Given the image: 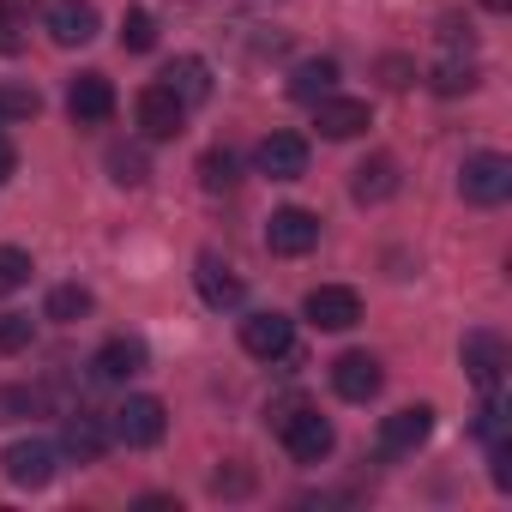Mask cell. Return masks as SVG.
<instances>
[{"label": "cell", "mask_w": 512, "mask_h": 512, "mask_svg": "<svg viewBox=\"0 0 512 512\" xmlns=\"http://www.w3.org/2000/svg\"><path fill=\"white\" fill-rule=\"evenodd\" d=\"M278 434H284V446H290V458H296V464H320V458L338 446L332 422H326L320 410H308V404L278 410Z\"/></svg>", "instance_id": "obj_1"}, {"label": "cell", "mask_w": 512, "mask_h": 512, "mask_svg": "<svg viewBox=\"0 0 512 512\" xmlns=\"http://www.w3.org/2000/svg\"><path fill=\"white\" fill-rule=\"evenodd\" d=\"M458 193H464L470 205H506V199H512V163H506L500 151H476V157H464V169H458Z\"/></svg>", "instance_id": "obj_2"}, {"label": "cell", "mask_w": 512, "mask_h": 512, "mask_svg": "<svg viewBox=\"0 0 512 512\" xmlns=\"http://www.w3.org/2000/svg\"><path fill=\"white\" fill-rule=\"evenodd\" d=\"M0 470H7L13 488H49L55 470H61V446H49V440H13L7 452H0Z\"/></svg>", "instance_id": "obj_3"}, {"label": "cell", "mask_w": 512, "mask_h": 512, "mask_svg": "<svg viewBox=\"0 0 512 512\" xmlns=\"http://www.w3.org/2000/svg\"><path fill=\"white\" fill-rule=\"evenodd\" d=\"M109 434L115 440H127V446H157L163 434H169V410H163V398H127L121 410H115V422H109Z\"/></svg>", "instance_id": "obj_4"}, {"label": "cell", "mask_w": 512, "mask_h": 512, "mask_svg": "<svg viewBox=\"0 0 512 512\" xmlns=\"http://www.w3.org/2000/svg\"><path fill=\"white\" fill-rule=\"evenodd\" d=\"M290 344H296V326H290V314H278V308L247 314V320H241V350H247V356H260V362H284V356H290Z\"/></svg>", "instance_id": "obj_5"}, {"label": "cell", "mask_w": 512, "mask_h": 512, "mask_svg": "<svg viewBox=\"0 0 512 512\" xmlns=\"http://www.w3.org/2000/svg\"><path fill=\"white\" fill-rule=\"evenodd\" d=\"M314 241H320V217H314V211H302V205L272 211V223H266V247H272V253H284V260H302Z\"/></svg>", "instance_id": "obj_6"}, {"label": "cell", "mask_w": 512, "mask_h": 512, "mask_svg": "<svg viewBox=\"0 0 512 512\" xmlns=\"http://www.w3.org/2000/svg\"><path fill=\"white\" fill-rule=\"evenodd\" d=\"M133 115H139V133H145V139H175L181 121H187V103H181L169 85H145L139 103H133Z\"/></svg>", "instance_id": "obj_7"}, {"label": "cell", "mask_w": 512, "mask_h": 512, "mask_svg": "<svg viewBox=\"0 0 512 512\" xmlns=\"http://www.w3.org/2000/svg\"><path fill=\"white\" fill-rule=\"evenodd\" d=\"M380 386H386V374H380V362H374L368 350H344V356L332 362V392H338L344 404H368Z\"/></svg>", "instance_id": "obj_8"}, {"label": "cell", "mask_w": 512, "mask_h": 512, "mask_svg": "<svg viewBox=\"0 0 512 512\" xmlns=\"http://www.w3.org/2000/svg\"><path fill=\"white\" fill-rule=\"evenodd\" d=\"M428 434H434V410H428V404H404V410H392V416L380 422V452H386V458H410Z\"/></svg>", "instance_id": "obj_9"}, {"label": "cell", "mask_w": 512, "mask_h": 512, "mask_svg": "<svg viewBox=\"0 0 512 512\" xmlns=\"http://www.w3.org/2000/svg\"><path fill=\"white\" fill-rule=\"evenodd\" d=\"M320 332H350L356 320H362V296L356 290H344V284H320V290H308V308H302Z\"/></svg>", "instance_id": "obj_10"}, {"label": "cell", "mask_w": 512, "mask_h": 512, "mask_svg": "<svg viewBox=\"0 0 512 512\" xmlns=\"http://www.w3.org/2000/svg\"><path fill=\"white\" fill-rule=\"evenodd\" d=\"M253 163H260V175H272V181H296V175H308V139L302 133H266L260 151H253Z\"/></svg>", "instance_id": "obj_11"}, {"label": "cell", "mask_w": 512, "mask_h": 512, "mask_svg": "<svg viewBox=\"0 0 512 512\" xmlns=\"http://www.w3.org/2000/svg\"><path fill=\"white\" fill-rule=\"evenodd\" d=\"M67 115H73L79 127H103V121L115 115V85H109L103 73H79V79L67 85Z\"/></svg>", "instance_id": "obj_12"}, {"label": "cell", "mask_w": 512, "mask_h": 512, "mask_svg": "<svg viewBox=\"0 0 512 512\" xmlns=\"http://www.w3.org/2000/svg\"><path fill=\"white\" fill-rule=\"evenodd\" d=\"M193 284H199L205 308H241V296H247L241 272H235L229 260H217V253H199V266H193Z\"/></svg>", "instance_id": "obj_13"}, {"label": "cell", "mask_w": 512, "mask_h": 512, "mask_svg": "<svg viewBox=\"0 0 512 512\" xmlns=\"http://www.w3.org/2000/svg\"><path fill=\"white\" fill-rule=\"evenodd\" d=\"M145 368H151V350H145L139 338H109V344L91 356V374L109 380V386H121V380H133V374H145Z\"/></svg>", "instance_id": "obj_14"}, {"label": "cell", "mask_w": 512, "mask_h": 512, "mask_svg": "<svg viewBox=\"0 0 512 512\" xmlns=\"http://www.w3.org/2000/svg\"><path fill=\"white\" fill-rule=\"evenodd\" d=\"M97 7H91V0H55V7H49V37L61 43V49H85L91 37H97Z\"/></svg>", "instance_id": "obj_15"}, {"label": "cell", "mask_w": 512, "mask_h": 512, "mask_svg": "<svg viewBox=\"0 0 512 512\" xmlns=\"http://www.w3.org/2000/svg\"><path fill=\"white\" fill-rule=\"evenodd\" d=\"M314 121H320V133L326 139H356V133H368V103L362 97H320L314 103Z\"/></svg>", "instance_id": "obj_16"}, {"label": "cell", "mask_w": 512, "mask_h": 512, "mask_svg": "<svg viewBox=\"0 0 512 512\" xmlns=\"http://www.w3.org/2000/svg\"><path fill=\"white\" fill-rule=\"evenodd\" d=\"M464 374H470L482 392H494L500 374H506V344H500L494 332H470V338H464Z\"/></svg>", "instance_id": "obj_17"}, {"label": "cell", "mask_w": 512, "mask_h": 512, "mask_svg": "<svg viewBox=\"0 0 512 512\" xmlns=\"http://www.w3.org/2000/svg\"><path fill=\"white\" fill-rule=\"evenodd\" d=\"M61 452H73L79 464H97V458L109 452V428H103V416L73 410V416H67V428H61Z\"/></svg>", "instance_id": "obj_18"}, {"label": "cell", "mask_w": 512, "mask_h": 512, "mask_svg": "<svg viewBox=\"0 0 512 512\" xmlns=\"http://www.w3.org/2000/svg\"><path fill=\"white\" fill-rule=\"evenodd\" d=\"M350 193H356L362 205H380V199H392V193H398V163H392V157H368V163H356V181H350Z\"/></svg>", "instance_id": "obj_19"}, {"label": "cell", "mask_w": 512, "mask_h": 512, "mask_svg": "<svg viewBox=\"0 0 512 512\" xmlns=\"http://www.w3.org/2000/svg\"><path fill=\"white\" fill-rule=\"evenodd\" d=\"M163 85H169L181 103H205V97H211V67H205L199 55H181V61L163 73Z\"/></svg>", "instance_id": "obj_20"}, {"label": "cell", "mask_w": 512, "mask_h": 512, "mask_svg": "<svg viewBox=\"0 0 512 512\" xmlns=\"http://www.w3.org/2000/svg\"><path fill=\"white\" fill-rule=\"evenodd\" d=\"M332 85H338V61H302L290 73V97L296 103H320V97H332Z\"/></svg>", "instance_id": "obj_21"}, {"label": "cell", "mask_w": 512, "mask_h": 512, "mask_svg": "<svg viewBox=\"0 0 512 512\" xmlns=\"http://www.w3.org/2000/svg\"><path fill=\"white\" fill-rule=\"evenodd\" d=\"M121 49H133V55H151L157 49V19L145 7H127L121 13Z\"/></svg>", "instance_id": "obj_22"}, {"label": "cell", "mask_w": 512, "mask_h": 512, "mask_svg": "<svg viewBox=\"0 0 512 512\" xmlns=\"http://www.w3.org/2000/svg\"><path fill=\"white\" fill-rule=\"evenodd\" d=\"M199 187H205V193H229V187H235V151L211 145V151L199 157Z\"/></svg>", "instance_id": "obj_23"}, {"label": "cell", "mask_w": 512, "mask_h": 512, "mask_svg": "<svg viewBox=\"0 0 512 512\" xmlns=\"http://www.w3.org/2000/svg\"><path fill=\"white\" fill-rule=\"evenodd\" d=\"M85 314H91V290H85V284H61V290H49V320L73 326V320H85Z\"/></svg>", "instance_id": "obj_24"}, {"label": "cell", "mask_w": 512, "mask_h": 512, "mask_svg": "<svg viewBox=\"0 0 512 512\" xmlns=\"http://www.w3.org/2000/svg\"><path fill=\"white\" fill-rule=\"evenodd\" d=\"M31 253L25 247H0V296H13V290H25L31 284Z\"/></svg>", "instance_id": "obj_25"}, {"label": "cell", "mask_w": 512, "mask_h": 512, "mask_svg": "<svg viewBox=\"0 0 512 512\" xmlns=\"http://www.w3.org/2000/svg\"><path fill=\"white\" fill-rule=\"evenodd\" d=\"M109 175H115L121 187H139V181L151 175V163H145L139 145H115V151H109Z\"/></svg>", "instance_id": "obj_26"}, {"label": "cell", "mask_w": 512, "mask_h": 512, "mask_svg": "<svg viewBox=\"0 0 512 512\" xmlns=\"http://www.w3.org/2000/svg\"><path fill=\"white\" fill-rule=\"evenodd\" d=\"M43 109L37 85H0V121H31Z\"/></svg>", "instance_id": "obj_27"}, {"label": "cell", "mask_w": 512, "mask_h": 512, "mask_svg": "<svg viewBox=\"0 0 512 512\" xmlns=\"http://www.w3.org/2000/svg\"><path fill=\"white\" fill-rule=\"evenodd\" d=\"M470 85H476V67H470V61L446 55V61L434 67V91H440V97H458V91H470Z\"/></svg>", "instance_id": "obj_28"}, {"label": "cell", "mask_w": 512, "mask_h": 512, "mask_svg": "<svg viewBox=\"0 0 512 512\" xmlns=\"http://www.w3.org/2000/svg\"><path fill=\"white\" fill-rule=\"evenodd\" d=\"M37 410H43L37 386H0V422H19V416H37Z\"/></svg>", "instance_id": "obj_29"}, {"label": "cell", "mask_w": 512, "mask_h": 512, "mask_svg": "<svg viewBox=\"0 0 512 512\" xmlns=\"http://www.w3.org/2000/svg\"><path fill=\"white\" fill-rule=\"evenodd\" d=\"M31 320L25 314H0V356H13V350H31Z\"/></svg>", "instance_id": "obj_30"}, {"label": "cell", "mask_w": 512, "mask_h": 512, "mask_svg": "<svg viewBox=\"0 0 512 512\" xmlns=\"http://www.w3.org/2000/svg\"><path fill=\"white\" fill-rule=\"evenodd\" d=\"M25 19H7V13H0V55H19L25 49V31H19Z\"/></svg>", "instance_id": "obj_31"}, {"label": "cell", "mask_w": 512, "mask_h": 512, "mask_svg": "<svg viewBox=\"0 0 512 512\" xmlns=\"http://www.w3.org/2000/svg\"><path fill=\"white\" fill-rule=\"evenodd\" d=\"M13 169H19V151H13V139H7V133H0V187L13 181Z\"/></svg>", "instance_id": "obj_32"}, {"label": "cell", "mask_w": 512, "mask_h": 512, "mask_svg": "<svg viewBox=\"0 0 512 512\" xmlns=\"http://www.w3.org/2000/svg\"><path fill=\"white\" fill-rule=\"evenodd\" d=\"M211 488H217V494H241V488H247V476H241V470H229V476L217 470V476H211Z\"/></svg>", "instance_id": "obj_33"}, {"label": "cell", "mask_w": 512, "mask_h": 512, "mask_svg": "<svg viewBox=\"0 0 512 512\" xmlns=\"http://www.w3.org/2000/svg\"><path fill=\"white\" fill-rule=\"evenodd\" d=\"M31 7H37V0H0V13H7V19H31Z\"/></svg>", "instance_id": "obj_34"}, {"label": "cell", "mask_w": 512, "mask_h": 512, "mask_svg": "<svg viewBox=\"0 0 512 512\" xmlns=\"http://www.w3.org/2000/svg\"><path fill=\"white\" fill-rule=\"evenodd\" d=\"M386 85H410V67L404 61H386Z\"/></svg>", "instance_id": "obj_35"}, {"label": "cell", "mask_w": 512, "mask_h": 512, "mask_svg": "<svg viewBox=\"0 0 512 512\" xmlns=\"http://www.w3.org/2000/svg\"><path fill=\"white\" fill-rule=\"evenodd\" d=\"M139 506H145V512H175V500H169V494H145Z\"/></svg>", "instance_id": "obj_36"}, {"label": "cell", "mask_w": 512, "mask_h": 512, "mask_svg": "<svg viewBox=\"0 0 512 512\" xmlns=\"http://www.w3.org/2000/svg\"><path fill=\"white\" fill-rule=\"evenodd\" d=\"M482 7H494V13H506V0H482Z\"/></svg>", "instance_id": "obj_37"}]
</instances>
